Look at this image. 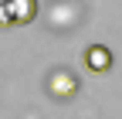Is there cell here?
<instances>
[{
    "mask_svg": "<svg viewBox=\"0 0 122 119\" xmlns=\"http://www.w3.org/2000/svg\"><path fill=\"white\" fill-rule=\"evenodd\" d=\"M0 27H14V21H10V4H7V0H0Z\"/></svg>",
    "mask_w": 122,
    "mask_h": 119,
    "instance_id": "277c9868",
    "label": "cell"
},
{
    "mask_svg": "<svg viewBox=\"0 0 122 119\" xmlns=\"http://www.w3.org/2000/svg\"><path fill=\"white\" fill-rule=\"evenodd\" d=\"M10 4V21L14 24H30L37 17V0H7Z\"/></svg>",
    "mask_w": 122,
    "mask_h": 119,
    "instance_id": "3957f363",
    "label": "cell"
},
{
    "mask_svg": "<svg viewBox=\"0 0 122 119\" xmlns=\"http://www.w3.org/2000/svg\"><path fill=\"white\" fill-rule=\"evenodd\" d=\"M44 85H48V95H54V99H71L75 92H78V75H75L71 68H54Z\"/></svg>",
    "mask_w": 122,
    "mask_h": 119,
    "instance_id": "6da1fadb",
    "label": "cell"
},
{
    "mask_svg": "<svg viewBox=\"0 0 122 119\" xmlns=\"http://www.w3.org/2000/svg\"><path fill=\"white\" fill-rule=\"evenodd\" d=\"M85 68L92 71H109L112 68V51L105 44H88L85 48Z\"/></svg>",
    "mask_w": 122,
    "mask_h": 119,
    "instance_id": "7a4b0ae2",
    "label": "cell"
}]
</instances>
